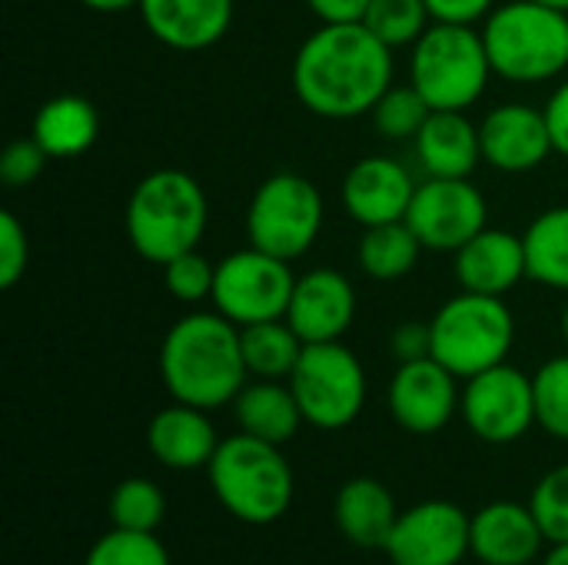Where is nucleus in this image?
<instances>
[{
    "label": "nucleus",
    "mask_w": 568,
    "mask_h": 565,
    "mask_svg": "<svg viewBox=\"0 0 568 565\" xmlns=\"http://www.w3.org/2000/svg\"><path fill=\"white\" fill-rule=\"evenodd\" d=\"M536 426L552 440L568 443V353L546 360L532 376Z\"/></svg>",
    "instance_id": "obj_31"
},
{
    "label": "nucleus",
    "mask_w": 568,
    "mask_h": 565,
    "mask_svg": "<svg viewBox=\"0 0 568 565\" xmlns=\"http://www.w3.org/2000/svg\"><path fill=\"white\" fill-rule=\"evenodd\" d=\"M529 280L568 293V206L539 213L526 230Z\"/></svg>",
    "instance_id": "obj_28"
},
{
    "label": "nucleus",
    "mask_w": 568,
    "mask_h": 565,
    "mask_svg": "<svg viewBox=\"0 0 568 565\" xmlns=\"http://www.w3.org/2000/svg\"><path fill=\"white\" fill-rule=\"evenodd\" d=\"M296 276L286 260L263 253L256 246L236 250L216 263L213 283V306L236 326L283 320Z\"/></svg>",
    "instance_id": "obj_10"
},
{
    "label": "nucleus",
    "mask_w": 568,
    "mask_h": 565,
    "mask_svg": "<svg viewBox=\"0 0 568 565\" xmlns=\"http://www.w3.org/2000/svg\"><path fill=\"white\" fill-rule=\"evenodd\" d=\"M83 7L97 10V13H120V10H130V7H140V0H80Z\"/></svg>",
    "instance_id": "obj_42"
},
{
    "label": "nucleus",
    "mask_w": 568,
    "mask_h": 565,
    "mask_svg": "<svg viewBox=\"0 0 568 565\" xmlns=\"http://www.w3.org/2000/svg\"><path fill=\"white\" fill-rule=\"evenodd\" d=\"M373 0H306L323 23H363Z\"/></svg>",
    "instance_id": "obj_40"
},
{
    "label": "nucleus",
    "mask_w": 568,
    "mask_h": 565,
    "mask_svg": "<svg viewBox=\"0 0 568 565\" xmlns=\"http://www.w3.org/2000/svg\"><path fill=\"white\" fill-rule=\"evenodd\" d=\"M562 336H566V346H568V306H566V313H562Z\"/></svg>",
    "instance_id": "obj_45"
},
{
    "label": "nucleus",
    "mask_w": 568,
    "mask_h": 565,
    "mask_svg": "<svg viewBox=\"0 0 568 565\" xmlns=\"http://www.w3.org/2000/svg\"><path fill=\"white\" fill-rule=\"evenodd\" d=\"M206 480L216 503L246 526L280 523L296 496V476L283 446L246 433L220 440Z\"/></svg>",
    "instance_id": "obj_3"
},
{
    "label": "nucleus",
    "mask_w": 568,
    "mask_h": 565,
    "mask_svg": "<svg viewBox=\"0 0 568 565\" xmlns=\"http://www.w3.org/2000/svg\"><path fill=\"white\" fill-rule=\"evenodd\" d=\"M493 77V63L483 43V30L473 23H439L413 43L409 83L426 97L433 110L473 107Z\"/></svg>",
    "instance_id": "obj_6"
},
{
    "label": "nucleus",
    "mask_w": 568,
    "mask_h": 565,
    "mask_svg": "<svg viewBox=\"0 0 568 565\" xmlns=\"http://www.w3.org/2000/svg\"><path fill=\"white\" fill-rule=\"evenodd\" d=\"M396 496L386 483L373 476H356L339 486L333 500V523L336 533L353 543L356 549H386V539L399 519Z\"/></svg>",
    "instance_id": "obj_22"
},
{
    "label": "nucleus",
    "mask_w": 568,
    "mask_h": 565,
    "mask_svg": "<svg viewBox=\"0 0 568 565\" xmlns=\"http://www.w3.org/2000/svg\"><path fill=\"white\" fill-rule=\"evenodd\" d=\"M536 3H546V7H556V10H566L568 13V0H536Z\"/></svg>",
    "instance_id": "obj_44"
},
{
    "label": "nucleus",
    "mask_w": 568,
    "mask_h": 565,
    "mask_svg": "<svg viewBox=\"0 0 568 565\" xmlns=\"http://www.w3.org/2000/svg\"><path fill=\"white\" fill-rule=\"evenodd\" d=\"M473 559L479 565H536L546 556V533L529 503L499 500L473 513Z\"/></svg>",
    "instance_id": "obj_16"
},
{
    "label": "nucleus",
    "mask_w": 568,
    "mask_h": 565,
    "mask_svg": "<svg viewBox=\"0 0 568 565\" xmlns=\"http://www.w3.org/2000/svg\"><path fill=\"white\" fill-rule=\"evenodd\" d=\"M146 30L173 50H206L226 37L233 0H140Z\"/></svg>",
    "instance_id": "obj_21"
},
{
    "label": "nucleus",
    "mask_w": 568,
    "mask_h": 565,
    "mask_svg": "<svg viewBox=\"0 0 568 565\" xmlns=\"http://www.w3.org/2000/svg\"><path fill=\"white\" fill-rule=\"evenodd\" d=\"M83 565H173L156 533L110 529L83 556Z\"/></svg>",
    "instance_id": "obj_32"
},
{
    "label": "nucleus",
    "mask_w": 568,
    "mask_h": 565,
    "mask_svg": "<svg viewBox=\"0 0 568 565\" xmlns=\"http://www.w3.org/2000/svg\"><path fill=\"white\" fill-rule=\"evenodd\" d=\"M496 0H426L433 20L439 23H476L486 20L496 7Z\"/></svg>",
    "instance_id": "obj_38"
},
{
    "label": "nucleus",
    "mask_w": 568,
    "mask_h": 565,
    "mask_svg": "<svg viewBox=\"0 0 568 565\" xmlns=\"http://www.w3.org/2000/svg\"><path fill=\"white\" fill-rule=\"evenodd\" d=\"M429 7L426 0H373L363 23L393 50L416 43L429 30Z\"/></svg>",
    "instance_id": "obj_30"
},
{
    "label": "nucleus",
    "mask_w": 568,
    "mask_h": 565,
    "mask_svg": "<svg viewBox=\"0 0 568 565\" xmlns=\"http://www.w3.org/2000/svg\"><path fill=\"white\" fill-rule=\"evenodd\" d=\"M416 157L429 176H469L483 160L479 127L463 110H433L416 133Z\"/></svg>",
    "instance_id": "obj_23"
},
{
    "label": "nucleus",
    "mask_w": 568,
    "mask_h": 565,
    "mask_svg": "<svg viewBox=\"0 0 568 565\" xmlns=\"http://www.w3.org/2000/svg\"><path fill=\"white\" fill-rule=\"evenodd\" d=\"M283 320L303 343H336L356 320V290L333 266L310 270L296 276Z\"/></svg>",
    "instance_id": "obj_15"
},
{
    "label": "nucleus",
    "mask_w": 568,
    "mask_h": 565,
    "mask_svg": "<svg viewBox=\"0 0 568 565\" xmlns=\"http://www.w3.org/2000/svg\"><path fill=\"white\" fill-rule=\"evenodd\" d=\"M110 523L116 529H133V533H156L163 516H166V496L163 490L146 480V476H130L116 483L106 503Z\"/></svg>",
    "instance_id": "obj_29"
},
{
    "label": "nucleus",
    "mask_w": 568,
    "mask_h": 565,
    "mask_svg": "<svg viewBox=\"0 0 568 565\" xmlns=\"http://www.w3.org/2000/svg\"><path fill=\"white\" fill-rule=\"evenodd\" d=\"M27 260H30L27 230L10 210H3L0 213V286L3 290L20 283V276L27 273Z\"/></svg>",
    "instance_id": "obj_36"
},
{
    "label": "nucleus",
    "mask_w": 568,
    "mask_h": 565,
    "mask_svg": "<svg viewBox=\"0 0 568 565\" xmlns=\"http://www.w3.org/2000/svg\"><path fill=\"white\" fill-rule=\"evenodd\" d=\"M233 420L240 433L276 446H286L306 423L286 380H250L233 400Z\"/></svg>",
    "instance_id": "obj_24"
},
{
    "label": "nucleus",
    "mask_w": 568,
    "mask_h": 565,
    "mask_svg": "<svg viewBox=\"0 0 568 565\" xmlns=\"http://www.w3.org/2000/svg\"><path fill=\"white\" fill-rule=\"evenodd\" d=\"M423 250L426 246L419 243V236L413 233V226L406 220L366 226V233L359 240V270L373 280L393 283V280H403L406 273H413Z\"/></svg>",
    "instance_id": "obj_27"
},
{
    "label": "nucleus",
    "mask_w": 568,
    "mask_h": 565,
    "mask_svg": "<svg viewBox=\"0 0 568 565\" xmlns=\"http://www.w3.org/2000/svg\"><path fill=\"white\" fill-rule=\"evenodd\" d=\"M323 230V196L300 173L266 176L246 210L250 246L273 253L286 263L310 253Z\"/></svg>",
    "instance_id": "obj_9"
},
{
    "label": "nucleus",
    "mask_w": 568,
    "mask_h": 565,
    "mask_svg": "<svg viewBox=\"0 0 568 565\" xmlns=\"http://www.w3.org/2000/svg\"><path fill=\"white\" fill-rule=\"evenodd\" d=\"M429 113L433 107L426 103V97L413 83H406V87H389L379 97V103L373 107V123L386 140H416Z\"/></svg>",
    "instance_id": "obj_33"
},
{
    "label": "nucleus",
    "mask_w": 568,
    "mask_h": 565,
    "mask_svg": "<svg viewBox=\"0 0 568 565\" xmlns=\"http://www.w3.org/2000/svg\"><path fill=\"white\" fill-rule=\"evenodd\" d=\"M469 529L473 516L463 506L423 500L399 513L383 553L393 565H463L473 556Z\"/></svg>",
    "instance_id": "obj_13"
},
{
    "label": "nucleus",
    "mask_w": 568,
    "mask_h": 565,
    "mask_svg": "<svg viewBox=\"0 0 568 565\" xmlns=\"http://www.w3.org/2000/svg\"><path fill=\"white\" fill-rule=\"evenodd\" d=\"M206 220L210 203L203 186L173 167L146 173L126 200L130 246L156 266L196 250L206 233Z\"/></svg>",
    "instance_id": "obj_4"
},
{
    "label": "nucleus",
    "mask_w": 568,
    "mask_h": 565,
    "mask_svg": "<svg viewBox=\"0 0 568 565\" xmlns=\"http://www.w3.org/2000/svg\"><path fill=\"white\" fill-rule=\"evenodd\" d=\"M306 426L336 433L359 420L366 406V370L353 350L336 343H306L286 380Z\"/></svg>",
    "instance_id": "obj_8"
},
{
    "label": "nucleus",
    "mask_w": 568,
    "mask_h": 565,
    "mask_svg": "<svg viewBox=\"0 0 568 565\" xmlns=\"http://www.w3.org/2000/svg\"><path fill=\"white\" fill-rule=\"evenodd\" d=\"M546 117H549V130H552V143L556 150L568 157V80L549 97L546 103Z\"/></svg>",
    "instance_id": "obj_41"
},
{
    "label": "nucleus",
    "mask_w": 568,
    "mask_h": 565,
    "mask_svg": "<svg viewBox=\"0 0 568 565\" xmlns=\"http://www.w3.org/2000/svg\"><path fill=\"white\" fill-rule=\"evenodd\" d=\"M459 403H463L459 376L449 373L433 356L399 363L386 390V406L393 423L413 436H433L446 430L459 413Z\"/></svg>",
    "instance_id": "obj_14"
},
{
    "label": "nucleus",
    "mask_w": 568,
    "mask_h": 565,
    "mask_svg": "<svg viewBox=\"0 0 568 565\" xmlns=\"http://www.w3.org/2000/svg\"><path fill=\"white\" fill-rule=\"evenodd\" d=\"M393 87V47L366 23H323L293 57V90L300 103L326 120L373 113Z\"/></svg>",
    "instance_id": "obj_1"
},
{
    "label": "nucleus",
    "mask_w": 568,
    "mask_h": 565,
    "mask_svg": "<svg viewBox=\"0 0 568 565\" xmlns=\"http://www.w3.org/2000/svg\"><path fill=\"white\" fill-rule=\"evenodd\" d=\"M526 276H529L526 240L516 233L486 226L466 246L456 250V280L469 293L506 296Z\"/></svg>",
    "instance_id": "obj_20"
},
{
    "label": "nucleus",
    "mask_w": 568,
    "mask_h": 565,
    "mask_svg": "<svg viewBox=\"0 0 568 565\" xmlns=\"http://www.w3.org/2000/svg\"><path fill=\"white\" fill-rule=\"evenodd\" d=\"M216 446H220L216 426L200 406H186L173 400V406H163L146 423L150 456L173 473L206 470Z\"/></svg>",
    "instance_id": "obj_19"
},
{
    "label": "nucleus",
    "mask_w": 568,
    "mask_h": 565,
    "mask_svg": "<svg viewBox=\"0 0 568 565\" xmlns=\"http://www.w3.org/2000/svg\"><path fill=\"white\" fill-rule=\"evenodd\" d=\"M429 356L459 380H469L509 360V350L516 343V320L503 296L463 290L429 320Z\"/></svg>",
    "instance_id": "obj_7"
},
{
    "label": "nucleus",
    "mask_w": 568,
    "mask_h": 565,
    "mask_svg": "<svg viewBox=\"0 0 568 565\" xmlns=\"http://www.w3.org/2000/svg\"><path fill=\"white\" fill-rule=\"evenodd\" d=\"M489 206L469 176H429L416 183L406 223L426 250L456 253L486 230Z\"/></svg>",
    "instance_id": "obj_12"
},
{
    "label": "nucleus",
    "mask_w": 568,
    "mask_h": 565,
    "mask_svg": "<svg viewBox=\"0 0 568 565\" xmlns=\"http://www.w3.org/2000/svg\"><path fill=\"white\" fill-rule=\"evenodd\" d=\"M47 150L33 140V137H23V140H13L7 143V150L0 153V180L7 186H27L33 183L43 167H47Z\"/></svg>",
    "instance_id": "obj_37"
},
{
    "label": "nucleus",
    "mask_w": 568,
    "mask_h": 565,
    "mask_svg": "<svg viewBox=\"0 0 568 565\" xmlns=\"http://www.w3.org/2000/svg\"><path fill=\"white\" fill-rule=\"evenodd\" d=\"M483 43L493 73L513 83L552 80L568 67V13L536 0H509L486 17Z\"/></svg>",
    "instance_id": "obj_5"
},
{
    "label": "nucleus",
    "mask_w": 568,
    "mask_h": 565,
    "mask_svg": "<svg viewBox=\"0 0 568 565\" xmlns=\"http://www.w3.org/2000/svg\"><path fill=\"white\" fill-rule=\"evenodd\" d=\"M479 143L483 160L503 173H529L556 150L546 110L529 103H503L489 110L479 123Z\"/></svg>",
    "instance_id": "obj_17"
},
{
    "label": "nucleus",
    "mask_w": 568,
    "mask_h": 565,
    "mask_svg": "<svg viewBox=\"0 0 568 565\" xmlns=\"http://www.w3.org/2000/svg\"><path fill=\"white\" fill-rule=\"evenodd\" d=\"M529 506L549 539V546L568 543V463L552 466L532 490Z\"/></svg>",
    "instance_id": "obj_34"
},
{
    "label": "nucleus",
    "mask_w": 568,
    "mask_h": 565,
    "mask_svg": "<svg viewBox=\"0 0 568 565\" xmlns=\"http://www.w3.org/2000/svg\"><path fill=\"white\" fill-rule=\"evenodd\" d=\"M160 376L176 403L200 406L206 413L233 406L240 390L250 383L240 326L216 310L180 316L163 336Z\"/></svg>",
    "instance_id": "obj_2"
},
{
    "label": "nucleus",
    "mask_w": 568,
    "mask_h": 565,
    "mask_svg": "<svg viewBox=\"0 0 568 565\" xmlns=\"http://www.w3.org/2000/svg\"><path fill=\"white\" fill-rule=\"evenodd\" d=\"M539 565H568V543H556V546H549Z\"/></svg>",
    "instance_id": "obj_43"
},
{
    "label": "nucleus",
    "mask_w": 568,
    "mask_h": 565,
    "mask_svg": "<svg viewBox=\"0 0 568 565\" xmlns=\"http://www.w3.org/2000/svg\"><path fill=\"white\" fill-rule=\"evenodd\" d=\"M416 183L409 170L393 157H363L343 180V203L363 226L406 220Z\"/></svg>",
    "instance_id": "obj_18"
},
{
    "label": "nucleus",
    "mask_w": 568,
    "mask_h": 565,
    "mask_svg": "<svg viewBox=\"0 0 568 565\" xmlns=\"http://www.w3.org/2000/svg\"><path fill=\"white\" fill-rule=\"evenodd\" d=\"M393 353L399 363H409V360H423L433 353V336H429V323H403L396 333H393Z\"/></svg>",
    "instance_id": "obj_39"
},
{
    "label": "nucleus",
    "mask_w": 568,
    "mask_h": 565,
    "mask_svg": "<svg viewBox=\"0 0 568 565\" xmlns=\"http://www.w3.org/2000/svg\"><path fill=\"white\" fill-rule=\"evenodd\" d=\"M97 133H100L97 107L87 97H77V93H60V97L47 100L37 110L33 130H30V137L53 160H67V157L87 153L97 143Z\"/></svg>",
    "instance_id": "obj_25"
},
{
    "label": "nucleus",
    "mask_w": 568,
    "mask_h": 565,
    "mask_svg": "<svg viewBox=\"0 0 568 565\" xmlns=\"http://www.w3.org/2000/svg\"><path fill=\"white\" fill-rule=\"evenodd\" d=\"M459 416L469 433L489 446H509L523 440L536 426L532 376L509 363L469 376L463 386Z\"/></svg>",
    "instance_id": "obj_11"
},
{
    "label": "nucleus",
    "mask_w": 568,
    "mask_h": 565,
    "mask_svg": "<svg viewBox=\"0 0 568 565\" xmlns=\"http://www.w3.org/2000/svg\"><path fill=\"white\" fill-rule=\"evenodd\" d=\"M163 283L170 290L173 300L180 303H203L213 296V283H216V266L200 253H180L170 263H163Z\"/></svg>",
    "instance_id": "obj_35"
},
{
    "label": "nucleus",
    "mask_w": 568,
    "mask_h": 565,
    "mask_svg": "<svg viewBox=\"0 0 568 565\" xmlns=\"http://www.w3.org/2000/svg\"><path fill=\"white\" fill-rule=\"evenodd\" d=\"M240 343L250 380H290L306 346L286 320L240 326Z\"/></svg>",
    "instance_id": "obj_26"
}]
</instances>
